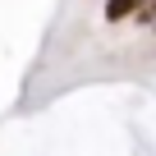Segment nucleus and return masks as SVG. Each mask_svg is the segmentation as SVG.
Listing matches in <instances>:
<instances>
[{"label":"nucleus","mask_w":156,"mask_h":156,"mask_svg":"<svg viewBox=\"0 0 156 156\" xmlns=\"http://www.w3.org/2000/svg\"><path fill=\"white\" fill-rule=\"evenodd\" d=\"M138 5H142V0H106V19L110 23H124V19L138 14Z\"/></svg>","instance_id":"obj_1"},{"label":"nucleus","mask_w":156,"mask_h":156,"mask_svg":"<svg viewBox=\"0 0 156 156\" xmlns=\"http://www.w3.org/2000/svg\"><path fill=\"white\" fill-rule=\"evenodd\" d=\"M151 28H156V23H151Z\"/></svg>","instance_id":"obj_2"}]
</instances>
